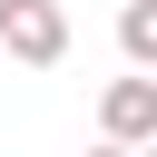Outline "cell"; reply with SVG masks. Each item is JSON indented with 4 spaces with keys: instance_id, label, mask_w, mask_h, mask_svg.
I'll use <instances>...</instances> for the list:
<instances>
[{
    "instance_id": "obj_1",
    "label": "cell",
    "mask_w": 157,
    "mask_h": 157,
    "mask_svg": "<svg viewBox=\"0 0 157 157\" xmlns=\"http://www.w3.org/2000/svg\"><path fill=\"white\" fill-rule=\"evenodd\" d=\"M0 49H10L20 69H49V59L69 49V10H59V0H0Z\"/></svg>"
},
{
    "instance_id": "obj_2",
    "label": "cell",
    "mask_w": 157,
    "mask_h": 157,
    "mask_svg": "<svg viewBox=\"0 0 157 157\" xmlns=\"http://www.w3.org/2000/svg\"><path fill=\"white\" fill-rule=\"evenodd\" d=\"M98 128H108V147H147L157 137V78H108L98 88Z\"/></svg>"
},
{
    "instance_id": "obj_3",
    "label": "cell",
    "mask_w": 157,
    "mask_h": 157,
    "mask_svg": "<svg viewBox=\"0 0 157 157\" xmlns=\"http://www.w3.org/2000/svg\"><path fill=\"white\" fill-rule=\"evenodd\" d=\"M118 49H128V69H137V78L157 69V0H128V10H118Z\"/></svg>"
},
{
    "instance_id": "obj_4",
    "label": "cell",
    "mask_w": 157,
    "mask_h": 157,
    "mask_svg": "<svg viewBox=\"0 0 157 157\" xmlns=\"http://www.w3.org/2000/svg\"><path fill=\"white\" fill-rule=\"evenodd\" d=\"M88 157H137V147H108V137H98V147H88Z\"/></svg>"
}]
</instances>
